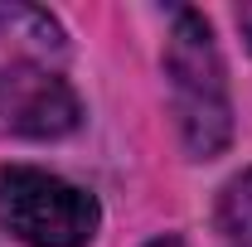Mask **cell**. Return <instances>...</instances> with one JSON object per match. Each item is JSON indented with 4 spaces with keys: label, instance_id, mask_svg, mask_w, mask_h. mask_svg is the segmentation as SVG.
I'll list each match as a JSON object with an SVG mask.
<instances>
[{
    "label": "cell",
    "instance_id": "1",
    "mask_svg": "<svg viewBox=\"0 0 252 247\" xmlns=\"http://www.w3.org/2000/svg\"><path fill=\"white\" fill-rule=\"evenodd\" d=\"M83 117L68 83V39L39 5H0V136L54 141Z\"/></svg>",
    "mask_w": 252,
    "mask_h": 247
},
{
    "label": "cell",
    "instance_id": "2",
    "mask_svg": "<svg viewBox=\"0 0 252 247\" xmlns=\"http://www.w3.org/2000/svg\"><path fill=\"white\" fill-rule=\"evenodd\" d=\"M165 73H170L185 151L194 160H214L233 141V102H228V73L214 30L199 10H175V25L165 39Z\"/></svg>",
    "mask_w": 252,
    "mask_h": 247
},
{
    "label": "cell",
    "instance_id": "3",
    "mask_svg": "<svg viewBox=\"0 0 252 247\" xmlns=\"http://www.w3.org/2000/svg\"><path fill=\"white\" fill-rule=\"evenodd\" d=\"M102 209L88 189L34 165H0V233L25 247H88Z\"/></svg>",
    "mask_w": 252,
    "mask_h": 247
},
{
    "label": "cell",
    "instance_id": "4",
    "mask_svg": "<svg viewBox=\"0 0 252 247\" xmlns=\"http://www.w3.org/2000/svg\"><path fill=\"white\" fill-rule=\"evenodd\" d=\"M219 228L228 247H252V170L228 180V189L219 199Z\"/></svg>",
    "mask_w": 252,
    "mask_h": 247
},
{
    "label": "cell",
    "instance_id": "5",
    "mask_svg": "<svg viewBox=\"0 0 252 247\" xmlns=\"http://www.w3.org/2000/svg\"><path fill=\"white\" fill-rule=\"evenodd\" d=\"M238 25H243V34H248V44H252V5H243V10H238Z\"/></svg>",
    "mask_w": 252,
    "mask_h": 247
},
{
    "label": "cell",
    "instance_id": "6",
    "mask_svg": "<svg viewBox=\"0 0 252 247\" xmlns=\"http://www.w3.org/2000/svg\"><path fill=\"white\" fill-rule=\"evenodd\" d=\"M146 247H189L185 238H175V233H165V238H156V243H146Z\"/></svg>",
    "mask_w": 252,
    "mask_h": 247
}]
</instances>
